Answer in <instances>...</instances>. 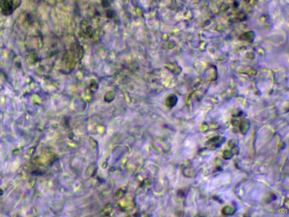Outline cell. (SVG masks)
<instances>
[{"instance_id": "cell-2", "label": "cell", "mask_w": 289, "mask_h": 217, "mask_svg": "<svg viewBox=\"0 0 289 217\" xmlns=\"http://www.w3.org/2000/svg\"><path fill=\"white\" fill-rule=\"evenodd\" d=\"M109 14L110 15V16L109 17V18H112V17H113L114 16V12H113V11H110V10L108 11V12H107V15H109Z\"/></svg>"}, {"instance_id": "cell-1", "label": "cell", "mask_w": 289, "mask_h": 217, "mask_svg": "<svg viewBox=\"0 0 289 217\" xmlns=\"http://www.w3.org/2000/svg\"><path fill=\"white\" fill-rule=\"evenodd\" d=\"M0 9L4 15H11L14 12L13 0H0Z\"/></svg>"}]
</instances>
